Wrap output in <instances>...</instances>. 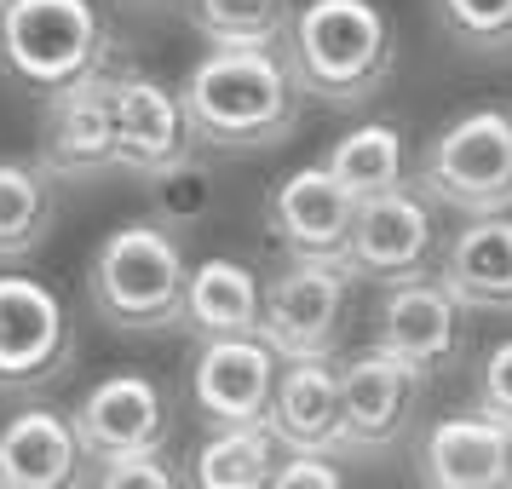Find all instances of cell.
Here are the masks:
<instances>
[{
	"label": "cell",
	"mask_w": 512,
	"mask_h": 489,
	"mask_svg": "<svg viewBox=\"0 0 512 489\" xmlns=\"http://www.w3.org/2000/svg\"><path fill=\"white\" fill-rule=\"evenodd\" d=\"M288 449L271 438V426L248 432H208L185 461V489H271Z\"/></svg>",
	"instance_id": "cell-23"
},
{
	"label": "cell",
	"mask_w": 512,
	"mask_h": 489,
	"mask_svg": "<svg viewBox=\"0 0 512 489\" xmlns=\"http://www.w3.org/2000/svg\"><path fill=\"white\" fill-rule=\"evenodd\" d=\"M420 374L397 357L363 346L340 363V409H346V455H392L415 420Z\"/></svg>",
	"instance_id": "cell-13"
},
{
	"label": "cell",
	"mask_w": 512,
	"mask_h": 489,
	"mask_svg": "<svg viewBox=\"0 0 512 489\" xmlns=\"http://www.w3.org/2000/svg\"><path fill=\"white\" fill-rule=\"evenodd\" d=\"M323 167L340 179V190L357 208L409 185V150H403V133H397L392 121H357L351 133L334 139Z\"/></svg>",
	"instance_id": "cell-22"
},
{
	"label": "cell",
	"mask_w": 512,
	"mask_h": 489,
	"mask_svg": "<svg viewBox=\"0 0 512 489\" xmlns=\"http://www.w3.org/2000/svg\"><path fill=\"white\" fill-rule=\"evenodd\" d=\"M438 6L443 35H455V47L501 58L512 52V0H432Z\"/></svg>",
	"instance_id": "cell-26"
},
{
	"label": "cell",
	"mask_w": 512,
	"mask_h": 489,
	"mask_svg": "<svg viewBox=\"0 0 512 489\" xmlns=\"http://www.w3.org/2000/svg\"><path fill=\"white\" fill-rule=\"evenodd\" d=\"M144 196H150V219L162 225V231H190V225H202L213 213V196H219V185H213V167L190 150L185 162H173L167 173H156V179H144Z\"/></svg>",
	"instance_id": "cell-25"
},
{
	"label": "cell",
	"mask_w": 512,
	"mask_h": 489,
	"mask_svg": "<svg viewBox=\"0 0 512 489\" xmlns=\"http://www.w3.org/2000/svg\"><path fill=\"white\" fill-rule=\"evenodd\" d=\"M271 438L288 455H346V409H340V369L334 363H282L271 397Z\"/></svg>",
	"instance_id": "cell-17"
},
{
	"label": "cell",
	"mask_w": 512,
	"mask_h": 489,
	"mask_svg": "<svg viewBox=\"0 0 512 489\" xmlns=\"http://www.w3.org/2000/svg\"><path fill=\"white\" fill-rule=\"evenodd\" d=\"M75 432L87 443L93 466L104 461H144V455H167L173 449V397L162 380L139 369H116L70 409Z\"/></svg>",
	"instance_id": "cell-8"
},
{
	"label": "cell",
	"mask_w": 512,
	"mask_h": 489,
	"mask_svg": "<svg viewBox=\"0 0 512 489\" xmlns=\"http://www.w3.org/2000/svg\"><path fill=\"white\" fill-rule=\"evenodd\" d=\"M277 52L328 110H369L397 75V29L374 0H300Z\"/></svg>",
	"instance_id": "cell-1"
},
{
	"label": "cell",
	"mask_w": 512,
	"mask_h": 489,
	"mask_svg": "<svg viewBox=\"0 0 512 489\" xmlns=\"http://www.w3.org/2000/svg\"><path fill=\"white\" fill-rule=\"evenodd\" d=\"M415 190L432 208L495 219L512 213V110L478 104L466 116L443 121L415 162Z\"/></svg>",
	"instance_id": "cell-5"
},
{
	"label": "cell",
	"mask_w": 512,
	"mask_h": 489,
	"mask_svg": "<svg viewBox=\"0 0 512 489\" xmlns=\"http://www.w3.org/2000/svg\"><path fill=\"white\" fill-rule=\"evenodd\" d=\"M426 489H512V438L478 409L438 420L420 443Z\"/></svg>",
	"instance_id": "cell-19"
},
{
	"label": "cell",
	"mask_w": 512,
	"mask_h": 489,
	"mask_svg": "<svg viewBox=\"0 0 512 489\" xmlns=\"http://www.w3.org/2000/svg\"><path fill=\"white\" fill-rule=\"evenodd\" d=\"M110 104H116V173L156 179L196 150L185 98L144 70H110Z\"/></svg>",
	"instance_id": "cell-11"
},
{
	"label": "cell",
	"mask_w": 512,
	"mask_h": 489,
	"mask_svg": "<svg viewBox=\"0 0 512 489\" xmlns=\"http://www.w3.org/2000/svg\"><path fill=\"white\" fill-rule=\"evenodd\" d=\"M282 357L265 340H202L190 363V409L208 420V432H248L271 420Z\"/></svg>",
	"instance_id": "cell-10"
},
{
	"label": "cell",
	"mask_w": 512,
	"mask_h": 489,
	"mask_svg": "<svg viewBox=\"0 0 512 489\" xmlns=\"http://www.w3.org/2000/svg\"><path fill=\"white\" fill-rule=\"evenodd\" d=\"M484 420H495L501 432L512 438V340L489 346L484 369H478V403H472Z\"/></svg>",
	"instance_id": "cell-28"
},
{
	"label": "cell",
	"mask_w": 512,
	"mask_h": 489,
	"mask_svg": "<svg viewBox=\"0 0 512 489\" xmlns=\"http://www.w3.org/2000/svg\"><path fill=\"white\" fill-rule=\"evenodd\" d=\"M351 317V271L323 259H288L265 282V323L259 340L282 363H334Z\"/></svg>",
	"instance_id": "cell-6"
},
{
	"label": "cell",
	"mask_w": 512,
	"mask_h": 489,
	"mask_svg": "<svg viewBox=\"0 0 512 489\" xmlns=\"http://www.w3.org/2000/svg\"><path fill=\"white\" fill-rule=\"evenodd\" d=\"M374 351L397 357L420 380L449 369L461 357V305L443 294L438 277L397 282V288H386V300L374 311Z\"/></svg>",
	"instance_id": "cell-14"
},
{
	"label": "cell",
	"mask_w": 512,
	"mask_h": 489,
	"mask_svg": "<svg viewBox=\"0 0 512 489\" xmlns=\"http://www.w3.org/2000/svg\"><path fill=\"white\" fill-rule=\"evenodd\" d=\"M185 116L202 150L254 156L294 139L305 93L282 52H208L185 75Z\"/></svg>",
	"instance_id": "cell-2"
},
{
	"label": "cell",
	"mask_w": 512,
	"mask_h": 489,
	"mask_svg": "<svg viewBox=\"0 0 512 489\" xmlns=\"http://www.w3.org/2000/svg\"><path fill=\"white\" fill-rule=\"evenodd\" d=\"M58 219V179L35 156L0 162V265H24L47 248Z\"/></svg>",
	"instance_id": "cell-21"
},
{
	"label": "cell",
	"mask_w": 512,
	"mask_h": 489,
	"mask_svg": "<svg viewBox=\"0 0 512 489\" xmlns=\"http://www.w3.org/2000/svg\"><path fill=\"white\" fill-rule=\"evenodd\" d=\"M75 369L70 305L41 277H0V392L29 397Z\"/></svg>",
	"instance_id": "cell-7"
},
{
	"label": "cell",
	"mask_w": 512,
	"mask_h": 489,
	"mask_svg": "<svg viewBox=\"0 0 512 489\" xmlns=\"http://www.w3.org/2000/svg\"><path fill=\"white\" fill-rule=\"evenodd\" d=\"M6 6H12V0H0V12H6Z\"/></svg>",
	"instance_id": "cell-30"
},
{
	"label": "cell",
	"mask_w": 512,
	"mask_h": 489,
	"mask_svg": "<svg viewBox=\"0 0 512 489\" xmlns=\"http://www.w3.org/2000/svg\"><path fill=\"white\" fill-rule=\"evenodd\" d=\"M35 162L58 185L116 173V104H110V75L41 104V150Z\"/></svg>",
	"instance_id": "cell-15"
},
{
	"label": "cell",
	"mask_w": 512,
	"mask_h": 489,
	"mask_svg": "<svg viewBox=\"0 0 512 489\" xmlns=\"http://www.w3.org/2000/svg\"><path fill=\"white\" fill-rule=\"evenodd\" d=\"M0 75L29 98H64L110 75V24L93 0H12L0 12Z\"/></svg>",
	"instance_id": "cell-4"
},
{
	"label": "cell",
	"mask_w": 512,
	"mask_h": 489,
	"mask_svg": "<svg viewBox=\"0 0 512 489\" xmlns=\"http://www.w3.org/2000/svg\"><path fill=\"white\" fill-rule=\"evenodd\" d=\"M438 282L461 311L512 317V213L466 219L461 231L443 242Z\"/></svg>",
	"instance_id": "cell-18"
},
{
	"label": "cell",
	"mask_w": 512,
	"mask_h": 489,
	"mask_svg": "<svg viewBox=\"0 0 512 489\" xmlns=\"http://www.w3.org/2000/svg\"><path fill=\"white\" fill-rule=\"evenodd\" d=\"M87 489H185V472L167 455H144V461H104L93 466Z\"/></svg>",
	"instance_id": "cell-27"
},
{
	"label": "cell",
	"mask_w": 512,
	"mask_h": 489,
	"mask_svg": "<svg viewBox=\"0 0 512 489\" xmlns=\"http://www.w3.org/2000/svg\"><path fill=\"white\" fill-rule=\"evenodd\" d=\"M259 323H265V277L254 265L225 254L190 265L179 328H190L196 340H254Z\"/></svg>",
	"instance_id": "cell-20"
},
{
	"label": "cell",
	"mask_w": 512,
	"mask_h": 489,
	"mask_svg": "<svg viewBox=\"0 0 512 489\" xmlns=\"http://www.w3.org/2000/svg\"><path fill=\"white\" fill-rule=\"evenodd\" d=\"M0 478L6 489H87L93 455L64 409H24L0 426Z\"/></svg>",
	"instance_id": "cell-16"
},
{
	"label": "cell",
	"mask_w": 512,
	"mask_h": 489,
	"mask_svg": "<svg viewBox=\"0 0 512 489\" xmlns=\"http://www.w3.org/2000/svg\"><path fill=\"white\" fill-rule=\"evenodd\" d=\"M185 18L213 52H277L294 0H185Z\"/></svg>",
	"instance_id": "cell-24"
},
{
	"label": "cell",
	"mask_w": 512,
	"mask_h": 489,
	"mask_svg": "<svg viewBox=\"0 0 512 489\" xmlns=\"http://www.w3.org/2000/svg\"><path fill=\"white\" fill-rule=\"evenodd\" d=\"M265 225L282 242L288 259H323V265H346V242L357 225V202H351L340 179L323 162L282 173L271 196H265Z\"/></svg>",
	"instance_id": "cell-12"
},
{
	"label": "cell",
	"mask_w": 512,
	"mask_h": 489,
	"mask_svg": "<svg viewBox=\"0 0 512 489\" xmlns=\"http://www.w3.org/2000/svg\"><path fill=\"white\" fill-rule=\"evenodd\" d=\"M0 489H6V478H0Z\"/></svg>",
	"instance_id": "cell-31"
},
{
	"label": "cell",
	"mask_w": 512,
	"mask_h": 489,
	"mask_svg": "<svg viewBox=\"0 0 512 489\" xmlns=\"http://www.w3.org/2000/svg\"><path fill=\"white\" fill-rule=\"evenodd\" d=\"M190 265L179 236L156 219H121L87 259V305L121 334H162L185 317Z\"/></svg>",
	"instance_id": "cell-3"
},
{
	"label": "cell",
	"mask_w": 512,
	"mask_h": 489,
	"mask_svg": "<svg viewBox=\"0 0 512 489\" xmlns=\"http://www.w3.org/2000/svg\"><path fill=\"white\" fill-rule=\"evenodd\" d=\"M438 254H443L438 208L415 185H403L392 196L357 208V225H351V242H346V271H351V282L397 288V282L438 277Z\"/></svg>",
	"instance_id": "cell-9"
},
{
	"label": "cell",
	"mask_w": 512,
	"mask_h": 489,
	"mask_svg": "<svg viewBox=\"0 0 512 489\" xmlns=\"http://www.w3.org/2000/svg\"><path fill=\"white\" fill-rule=\"evenodd\" d=\"M271 489H351L346 466L328 461V455H288L277 466V484Z\"/></svg>",
	"instance_id": "cell-29"
}]
</instances>
